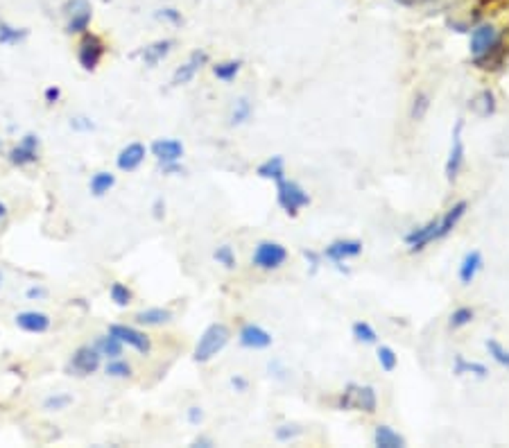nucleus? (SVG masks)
Here are the masks:
<instances>
[{"mask_svg": "<svg viewBox=\"0 0 509 448\" xmlns=\"http://www.w3.org/2000/svg\"><path fill=\"white\" fill-rule=\"evenodd\" d=\"M186 419H188V424L199 426V424L204 421V410H202V407L193 405V407H188V410H186Z\"/></svg>", "mask_w": 509, "mask_h": 448, "instance_id": "c03bdc74", "label": "nucleus"}, {"mask_svg": "<svg viewBox=\"0 0 509 448\" xmlns=\"http://www.w3.org/2000/svg\"><path fill=\"white\" fill-rule=\"evenodd\" d=\"M150 152L156 156L158 163H175V161H181L186 148L177 138H156L150 145Z\"/></svg>", "mask_w": 509, "mask_h": 448, "instance_id": "dca6fc26", "label": "nucleus"}, {"mask_svg": "<svg viewBox=\"0 0 509 448\" xmlns=\"http://www.w3.org/2000/svg\"><path fill=\"white\" fill-rule=\"evenodd\" d=\"M351 331H353V337L358 342H363V345H376L378 342V333L373 331V326L367 322H356Z\"/></svg>", "mask_w": 509, "mask_h": 448, "instance_id": "e433bc0d", "label": "nucleus"}, {"mask_svg": "<svg viewBox=\"0 0 509 448\" xmlns=\"http://www.w3.org/2000/svg\"><path fill=\"white\" fill-rule=\"evenodd\" d=\"M104 57V44L98 34H89L84 32L82 41L77 46V61L84 71H96L100 61Z\"/></svg>", "mask_w": 509, "mask_h": 448, "instance_id": "6e6552de", "label": "nucleus"}, {"mask_svg": "<svg viewBox=\"0 0 509 448\" xmlns=\"http://www.w3.org/2000/svg\"><path fill=\"white\" fill-rule=\"evenodd\" d=\"M156 19H161V21H168V23H172V25H181V23H183V19H181V11L172 9V7L158 9V11H156Z\"/></svg>", "mask_w": 509, "mask_h": 448, "instance_id": "79ce46f5", "label": "nucleus"}, {"mask_svg": "<svg viewBox=\"0 0 509 448\" xmlns=\"http://www.w3.org/2000/svg\"><path fill=\"white\" fill-rule=\"evenodd\" d=\"M471 55L473 59H482L491 55V52L500 50V36H498V30L493 28L489 23H482L478 28L471 32Z\"/></svg>", "mask_w": 509, "mask_h": 448, "instance_id": "423d86ee", "label": "nucleus"}, {"mask_svg": "<svg viewBox=\"0 0 509 448\" xmlns=\"http://www.w3.org/2000/svg\"><path fill=\"white\" fill-rule=\"evenodd\" d=\"M14 322H16V326L21 328V331L34 333V335L46 333L48 328H50V324H52L50 315H46V312H41V310H23V312L16 315Z\"/></svg>", "mask_w": 509, "mask_h": 448, "instance_id": "f3484780", "label": "nucleus"}, {"mask_svg": "<svg viewBox=\"0 0 509 448\" xmlns=\"http://www.w3.org/2000/svg\"><path fill=\"white\" fill-rule=\"evenodd\" d=\"M96 347L98 351H100V355L102 358H106V360H111V358H120V355H123V349H125V345L123 342H120L116 335H111V333H106V335H100L98 340H96Z\"/></svg>", "mask_w": 509, "mask_h": 448, "instance_id": "a878e982", "label": "nucleus"}, {"mask_svg": "<svg viewBox=\"0 0 509 448\" xmlns=\"http://www.w3.org/2000/svg\"><path fill=\"white\" fill-rule=\"evenodd\" d=\"M373 446L378 448H405V437L403 434H398L392 426H376L373 430Z\"/></svg>", "mask_w": 509, "mask_h": 448, "instance_id": "5701e85b", "label": "nucleus"}, {"mask_svg": "<svg viewBox=\"0 0 509 448\" xmlns=\"http://www.w3.org/2000/svg\"><path fill=\"white\" fill-rule=\"evenodd\" d=\"M3 281H5V276H3V272H0V287H3Z\"/></svg>", "mask_w": 509, "mask_h": 448, "instance_id": "6e6d98bb", "label": "nucleus"}, {"mask_svg": "<svg viewBox=\"0 0 509 448\" xmlns=\"http://www.w3.org/2000/svg\"><path fill=\"white\" fill-rule=\"evenodd\" d=\"M482 265H485V260H482V254L478 252V249H473V252H468V254L462 258L460 270H458L460 283H462V285H471V283L475 281L478 272L482 270Z\"/></svg>", "mask_w": 509, "mask_h": 448, "instance_id": "412c9836", "label": "nucleus"}, {"mask_svg": "<svg viewBox=\"0 0 509 448\" xmlns=\"http://www.w3.org/2000/svg\"><path fill=\"white\" fill-rule=\"evenodd\" d=\"M251 113H253V107H251V102L249 98H238L233 100V107H231V113H229V123L233 127L238 125H245L247 121H251Z\"/></svg>", "mask_w": 509, "mask_h": 448, "instance_id": "c756f323", "label": "nucleus"}, {"mask_svg": "<svg viewBox=\"0 0 509 448\" xmlns=\"http://www.w3.org/2000/svg\"><path fill=\"white\" fill-rule=\"evenodd\" d=\"M466 210H468V204L466 202H458V204H453L444 215L439 218V227H437V240L441 238H446V235L458 227L460 220L466 215Z\"/></svg>", "mask_w": 509, "mask_h": 448, "instance_id": "aec40b11", "label": "nucleus"}, {"mask_svg": "<svg viewBox=\"0 0 509 448\" xmlns=\"http://www.w3.org/2000/svg\"><path fill=\"white\" fill-rule=\"evenodd\" d=\"M66 16V32L69 34H84L93 21V9L89 0H66L64 5Z\"/></svg>", "mask_w": 509, "mask_h": 448, "instance_id": "39448f33", "label": "nucleus"}, {"mask_svg": "<svg viewBox=\"0 0 509 448\" xmlns=\"http://www.w3.org/2000/svg\"><path fill=\"white\" fill-rule=\"evenodd\" d=\"M376 358H378L381 369H383V372H387V374L394 372V369L398 367V355H396V351H394L392 347H387V345H381V347H378Z\"/></svg>", "mask_w": 509, "mask_h": 448, "instance_id": "72a5a7b5", "label": "nucleus"}, {"mask_svg": "<svg viewBox=\"0 0 509 448\" xmlns=\"http://www.w3.org/2000/svg\"><path fill=\"white\" fill-rule=\"evenodd\" d=\"M152 218L154 220H163L166 218V202L163 197H156L154 204H152Z\"/></svg>", "mask_w": 509, "mask_h": 448, "instance_id": "a18cd8bd", "label": "nucleus"}, {"mask_svg": "<svg viewBox=\"0 0 509 448\" xmlns=\"http://www.w3.org/2000/svg\"><path fill=\"white\" fill-rule=\"evenodd\" d=\"M145 156H147V148L143 143H127L123 150L118 152L116 156V166L118 170H123V173H133V170H138L143 163H145Z\"/></svg>", "mask_w": 509, "mask_h": 448, "instance_id": "2eb2a0df", "label": "nucleus"}, {"mask_svg": "<svg viewBox=\"0 0 509 448\" xmlns=\"http://www.w3.org/2000/svg\"><path fill=\"white\" fill-rule=\"evenodd\" d=\"M462 131H464V121H458V123H455V127H453V134H450V152H448L446 168H444L446 179H448L450 183L460 177V170H462V166H464V156H466Z\"/></svg>", "mask_w": 509, "mask_h": 448, "instance_id": "0eeeda50", "label": "nucleus"}, {"mask_svg": "<svg viewBox=\"0 0 509 448\" xmlns=\"http://www.w3.org/2000/svg\"><path fill=\"white\" fill-rule=\"evenodd\" d=\"M475 317V310L473 308H468V306H460V308H455L450 312V317H448V326L450 328H464L473 322Z\"/></svg>", "mask_w": 509, "mask_h": 448, "instance_id": "c9c22d12", "label": "nucleus"}, {"mask_svg": "<svg viewBox=\"0 0 509 448\" xmlns=\"http://www.w3.org/2000/svg\"><path fill=\"white\" fill-rule=\"evenodd\" d=\"M131 365L123 358H111L109 362L104 365V374L111 376V378H129L131 376Z\"/></svg>", "mask_w": 509, "mask_h": 448, "instance_id": "f704fd0d", "label": "nucleus"}, {"mask_svg": "<svg viewBox=\"0 0 509 448\" xmlns=\"http://www.w3.org/2000/svg\"><path fill=\"white\" fill-rule=\"evenodd\" d=\"M428 109H430V98H428V93H423V91H419L417 96H414V102H412V111H410V118L412 121H423Z\"/></svg>", "mask_w": 509, "mask_h": 448, "instance_id": "58836bf2", "label": "nucleus"}, {"mask_svg": "<svg viewBox=\"0 0 509 448\" xmlns=\"http://www.w3.org/2000/svg\"><path fill=\"white\" fill-rule=\"evenodd\" d=\"M172 48H175V41H172V39H158V41H154V44H150V46H145V48L141 50V59H143L145 66L154 68L156 63H161V61H163V59L170 55Z\"/></svg>", "mask_w": 509, "mask_h": 448, "instance_id": "6ab92c4d", "label": "nucleus"}, {"mask_svg": "<svg viewBox=\"0 0 509 448\" xmlns=\"http://www.w3.org/2000/svg\"><path fill=\"white\" fill-rule=\"evenodd\" d=\"M30 36V30L9 25L7 21H0V46H19Z\"/></svg>", "mask_w": 509, "mask_h": 448, "instance_id": "c85d7f7f", "label": "nucleus"}, {"mask_svg": "<svg viewBox=\"0 0 509 448\" xmlns=\"http://www.w3.org/2000/svg\"><path fill=\"white\" fill-rule=\"evenodd\" d=\"M437 227H439V218L428 220L421 227H414L410 233H405V243L410 245V252H423V249L437 240Z\"/></svg>", "mask_w": 509, "mask_h": 448, "instance_id": "4468645a", "label": "nucleus"}, {"mask_svg": "<svg viewBox=\"0 0 509 448\" xmlns=\"http://www.w3.org/2000/svg\"><path fill=\"white\" fill-rule=\"evenodd\" d=\"M276 200L278 206L286 210L290 218L299 215V210L311 204V195H308L297 181L292 179H281L276 181Z\"/></svg>", "mask_w": 509, "mask_h": 448, "instance_id": "7ed1b4c3", "label": "nucleus"}, {"mask_svg": "<svg viewBox=\"0 0 509 448\" xmlns=\"http://www.w3.org/2000/svg\"><path fill=\"white\" fill-rule=\"evenodd\" d=\"M208 63V52L204 50H195L191 52V57L186 63H181L179 68L172 73V86H183L195 80V75L202 71V66Z\"/></svg>", "mask_w": 509, "mask_h": 448, "instance_id": "ddd939ff", "label": "nucleus"}, {"mask_svg": "<svg viewBox=\"0 0 509 448\" xmlns=\"http://www.w3.org/2000/svg\"><path fill=\"white\" fill-rule=\"evenodd\" d=\"M191 446L193 448H211V446H216V444H213V439H208V437H197V439H193Z\"/></svg>", "mask_w": 509, "mask_h": 448, "instance_id": "3c124183", "label": "nucleus"}, {"mask_svg": "<svg viewBox=\"0 0 509 448\" xmlns=\"http://www.w3.org/2000/svg\"><path fill=\"white\" fill-rule=\"evenodd\" d=\"M340 410H360V412H367L373 414L378 407V397H376V390L371 385H346L344 392L340 394Z\"/></svg>", "mask_w": 509, "mask_h": 448, "instance_id": "f03ea898", "label": "nucleus"}, {"mask_svg": "<svg viewBox=\"0 0 509 448\" xmlns=\"http://www.w3.org/2000/svg\"><path fill=\"white\" fill-rule=\"evenodd\" d=\"M46 295H48V290L41 287V285H32L28 292H25V297H28V299H44Z\"/></svg>", "mask_w": 509, "mask_h": 448, "instance_id": "8fccbe9b", "label": "nucleus"}, {"mask_svg": "<svg viewBox=\"0 0 509 448\" xmlns=\"http://www.w3.org/2000/svg\"><path fill=\"white\" fill-rule=\"evenodd\" d=\"M303 256H306V260H311V265H313V270H317V256H315V252H303Z\"/></svg>", "mask_w": 509, "mask_h": 448, "instance_id": "864d4df0", "label": "nucleus"}, {"mask_svg": "<svg viewBox=\"0 0 509 448\" xmlns=\"http://www.w3.org/2000/svg\"><path fill=\"white\" fill-rule=\"evenodd\" d=\"M229 340H231V331H229V326L226 324L216 322V324L206 326V331L199 335L197 345H195L193 360L199 362V365L211 362L226 345H229Z\"/></svg>", "mask_w": 509, "mask_h": 448, "instance_id": "f257e3e1", "label": "nucleus"}, {"mask_svg": "<svg viewBox=\"0 0 509 448\" xmlns=\"http://www.w3.org/2000/svg\"><path fill=\"white\" fill-rule=\"evenodd\" d=\"M44 98H46L48 104H57V102L61 100V88H59V86H48L46 93H44Z\"/></svg>", "mask_w": 509, "mask_h": 448, "instance_id": "49530a36", "label": "nucleus"}, {"mask_svg": "<svg viewBox=\"0 0 509 448\" xmlns=\"http://www.w3.org/2000/svg\"><path fill=\"white\" fill-rule=\"evenodd\" d=\"M231 387L236 390V392H247V387H249V383H247V378H243V376H231Z\"/></svg>", "mask_w": 509, "mask_h": 448, "instance_id": "09e8293b", "label": "nucleus"}, {"mask_svg": "<svg viewBox=\"0 0 509 448\" xmlns=\"http://www.w3.org/2000/svg\"><path fill=\"white\" fill-rule=\"evenodd\" d=\"M114 186H116V175L106 173V170H100V173H96L89 181V190L93 197H104Z\"/></svg>", "mask_w": 509, "mask_h": 448, "instance_id": "cd10ccee", "label": "nucleus"}, {"mask_svg": "<svg viewBox=\"0 0 509 448\" xmlns=\"http://www.w3.org/2000/svg\"><path fill=\"white\" fill-rule=\"evenodd\" d=\"M73 403V397L71 394H66V392H55V394H50V397L44 399V410L48 412H61L66 410Z\"/></svg>", "mask_w": 509, "mask_h": 448, "instance_id": "473e14b6", "label": "nucleus"}, {"mask_svg": "<svg viewBox=\"0 0 509 448\" xmlns=\"http://www.w3.org/2000/svg\"><path fill=\"white\" fill-rule=\"evenodd\" d=\"M213 258L218 260V265H222L224 270H233L238 265L236 260V252L231 245H220L216 252H213Z\"/></svg>", "mask_w": 509, "mask_h": 448, "instance_id": "4c0bfd02", "label": "nucleus"}, {"mask_svg": "<svg viewBox=\"0 0 509 448\" xmlns=\"http://www.w3.org/2000/svg\"><path fill=\"white\" fill-rule=\"evenodd\" d=\"M238 342H240V347H245V349L263 351V349L272 347L274 337H272L270 331H265V328L258 326V324H245L238 333Z\"/></svg>", "mask_w": 509, "mask_h": 448, "instance_id": "f8f14e48", "label": "nucleus"}, {"mask_svg": "<svg viewBox=\"0 0 509 448\" xmlns=\"http://www.w3.org/2000/svg\"><path fill=\"white\" fill-rule=\"evenodd\" d=\"M301 432H303V428H301L299 424H283V426L276 428L274 437H276L278 442H292V439H297Z\"/></svg>", "mask_w": 509, "mask_h": 448, "instance_id": "a19ab883", "label": "nucleus"}, {"mask_svg": "<svg viewBox=\"0 0 509 448\" xmlns=\"http://www.w3.org/2000/svg\"><path fill=\"white\" fill-rule=\"evenodd\" d=\"M71 129L73 131H93L96 129V123L86 116H75V118H71Z\"/></svg>", "mask_w": 509, "mask_h": 448, "instance_id": "37998d69", "label": "nucleus"}, {"mask_svg": "<svg viewBox=\"0 0 509 448\" xmlns=\"http://www.w3.org/2000/svg\"><path fill=\"white\" fill-rule=\"evenodd\" d=\"M286 260H288L286 245H281L276 240H263L256 245V249H253L251 265L258 270H265V272H272V270H278Z\"/></svg>", "mask_w": 509, "mask_h": 448, "instance_id": "20e7f679", "label": "nucleus"}, {"mask_svg": "<svg viewBox=\"0 0 509 448\" xmlns=\"http://www.w3.org/2000/svg\"><path fill=\"white\" fill-rule=\"evenodd\" d=\"M109 299L114 301L118 308H127V306L131 304L133 295H131V290H129L125 283L116 281V283H111V287H109Z\"/></svg>", "mask_w": 509, "mask_h": 448, "instance_id": "2f4dec72", "label": "nucleus"}, {"mask_svg": "<svg viewBox=\"0 0 509 448\" xmlns=\"http://www.w3.org/2000/svg\"><path fill=\"white\" fill-rule=\"evenodd\" d=\"M363 254V243L360 240H335L324 249V256L333 263H344Z\"/></svg>", "mask_w": 509, "mask_h": 448, "instance_id": "a211bd4d", "label": "nucleus"}, {"mask_svg": "<svg viewBox=\"0 0 509 448\" xmlns=\"http://www.w3.org/2000/svg\"><path fill=\"white\" fill-rule=\"evenodd\" d=\"M256 175H258L261 179H270V181L286 179V159H283L281 154L270 156V159H265V161L258 166Z\"/></svg>", "mask_w": 509, "mask_h": 448, "instance_id": "b1692460", "label": "nucleus"}, {"mask_svg": "<svg viewBox=\"0 0 509 448\" xmlns=\"http://www.w3.org/2000/svg\"><path fill=\"white\" fill-rule=\"evenodd\" d=\"M453 374H455V376H466V374H471V376H478V378H487V376H489V369H487V365H482V362H471V360H466L464 355H455Z\"/></svg>", "mask_w": 509, "mask_h": 448, "instance_id": "bb28decb", "label": "nucleus"}, {"mask_svg": "<svg viewBox=\"0 0 509 448\" xmlns=\"http://www.w3.org/2000/svg\"><path fill=\"white\" fill-rule=\"evenodd\" d=\"M109 333L116 335L123 345L131 347L133 351H138L141 355H147L152 351V340L147 337V333L138 331V328L127 326V324H111L109 326Z\"/></svg>", "mask_w": 509, "mask_h": 448, "instance_id": "9d476101", "label": "nucleus"}, {"mask_svg": "<svg viewBox=\"0 0 509 448\" xmlns=\"http://www.w3.org/2000/svg\"><path fill=\"white\" fill-rule=\"evenodd\" d=\"M102 365V355L96 347L91 345H84L79 347L69 360V372L75 374V376H91L96 374Z\"/></svg>", "mask_w": 509, "mask_h": 448, "instance_id": "1a4fd4ad", "label": "nucleus"}, {"mask_svg": "<svg viewBox=\"0 0 509 448\" xmlns=\"http://www.w3.org/2000/svg\"><path fill=\"white\" fill-rule=\"evenodd\" d=\"M240 68H243V61L240 59H229V61H220L213 66V75L218 77L220 82H233Z\"/></svg>", "mask_w": 509, "mask_h": 448, "instance_id": "7c9ffc66", "label": "nucleus"}, {"mask_svg": "<svg viewBox=\"0 0 509 448\" xmlns=\"http://www.w3.org/2000/svg\"><path fill=\"white\" fill-rule=\"evenodd\" d=\"M5 213H7V208H5V204H3V202H0V220L5 218Z\"/></svg>", "mask_w": 509, "mask_h": 448, "instance_id": "5fc2aeb1", "label": "nucleus"}, {"mask_svg": "<svg viewBox=\"0 0 509 448\" xmlns=\"http://www.w3.org/2000/svg\"><path fill=\"white\" fill-rule=\"evenodd\" d=\"M398 5H403V7H419L423 3H428V0H396Z\"/></svg>", "mask_w": 509, "mask_h": 448, "instance_id": "603ef678", "label": "nucleus"}, {"mask_svg": "<svg viewBox=\"0 0 509 448\" xmlns=\"http://www.w3.org/2000/svg\"><path fill=\"white\" fill-rule=\"evenodd\" d=\"M485 347H487L489 355H491V358H493L495 362L509 369V349H505L498 340H487V342H485Z\"/></svg>", "mask_w": 509, "mask_h": 448, "instance_id": "ea45409f", "label": "nucleus"}, {"mask_svg": "<svg viewBox=\"0 0 509 448\" xmlns=\"http://www.w3.org/2000/svg\"><path fill=\"white\" fill-rule=\"evenodd\" d=\"M175 315H172L170 308H161V306H154V308H145V310H138L133 315V320L141 326H163L168 324Z\"/></svg>", "mask_w": 509, "mask_h": 448, "instance_id": "4be33fe9", "label": "nucleus"}, {"mask_svg": "<svg viewBox=\"0 0 509 448\" xmlns=\"http://www.w3.org/2000/svg\"><path fill=\"white\" fill-rule=\"evenodd\" d=\"M39 145H41V141H39L36 134H25L19 145H14V148L9 150V161L11 166H19V168H25V166H32L39 161Z\"/></svg>", "mask_w": 509, "mask_h": 448, "instance_id": "9b49d317", "label": "nucleus"}, {"mask_svg": "<svg viewBox=\"0 0 509 448\" xmlns=\"http://www.w3.org/2000/svg\"><path fill=\"white\" fill-rule=\"evenodd\" d=\"M468 107L473 109V113L478 118H489L495 113V96H493V91L491 88H482L480 93L471 100V104Z\"/></svg>", "mask_w": 509, "mask_h": 448, "instance_id": "393cba45", "label": "nucleus"}, {"mask_svg": "<svg viewBox=\"0 0 509 448\" xmlns=\"http://www.w3.org/2000/svg\"><path fill=\"white\" fill-rule=\"evenodd\" d=\"M158 168H161V173H163V175H181L183 173V168L179 166V161H175V163H158Z\"/></svg>", "mask_w": 509, "mask_h": 448, "instance_id": "de8ad7c7", "label": "nucleus"}]
</instances>
